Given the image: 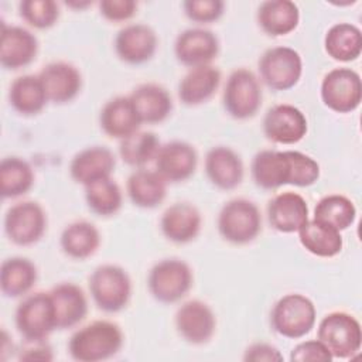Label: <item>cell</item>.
<instances>
[{
  "mask_svg": "<svg viewBox=\"0 0 362 362\" xmlns=\"http://www.w3.org/2000/svg\"><path fill=\"white\" fill-rule=\"evenodd\" d=\"M123 332L112 321L98 320L76 329L68 342V352L78 362H100L113 358L123 346Z\"/></svg>",
  "mask_w": 362,
  "mask_h": 362,
  "instance_id": "6da1fadb",
  "label": "cell"
},
{
  "mask_svg": "<svg viewBox=\"0 0 362 362\" xmlns=\"http://www.w3.org/2000/svg\"><path fill=\"white\" fill-rule=\"evenodd\" d=\"M317 310L314 303L304 294L290 293L276 301L270 313L273 329L290 339L305 337L315 325Z\"/></svg>",
  "mask_w": 362,
  "mask_h": 362,
  "instance_id": "7a4b0ae2",
  "label": "cell"
},
{
  "mask_svg": "<svg viewBox=\"0 0 362 362\" xmlns=\"http://www.w3.org/2000/svg\"><path fill=\"white\" fill-rule=\"evenodd\" d=\"M218 232L229 243L246 245L262 230V215L257 205L246 198L228 201L218 215Z\"/></svg>",
  "mask_w": 362,
  "mask_h": 362,
  "instance_id": "3957f363",
  "label": "cell"
},
{
  "mask_svg": "<svg viewBox=\"0 0 362 362\" xmlns=\"http://www.w3.org/2000/svg\"><path fill=\"white\" fill-rule=\"evenodd\" d=\"M89 291L99 310L119 313L130 301L132 280L120 266L102 264L89 277Z\"/></svg>",
  "mask_w": 362,
  "mask_h": 362,
  "instance_id": "277c9868",
  "label": "cell"
},
{
  "mask_svg": "<svg viewBox=\"0 0 362 362\" xmlns=\"http://www.w3.org/2000/svg\"><path fill=\"white\" fill-rule=\"evenodd\" d=\"M317 339L327 346L332 358L346 359L359 352L362 345V328L352 314L332 311L320 321Z\"/></svg>",
  "mask_w": 362,
  "mask_h": 362,
  "instance_id": "5b68a950",
  "label": "cell"
},
{
  "mask_svg": "<svg viewBox=\"0 0 362 362\" xmlns=\"http://www.w3.org/2000/svg\"><path fill=\"white\" fill-rule=\"evenodd\" d=\"M192 283L194 274L189 264L175 257L157 262L147 276L150 294L164 304L180 301L191 290Z\"/></svg>",
  "mask_w": 362,
  "mask_h": 362,
  "instance_id": "8992f818",
  "label": "cell"
},
{
  "mask_svg": "<svg viewBox=\"0 0 362 362\" xmlns=\"http://www.w3.org/2000/svg\"><path fill=\"white\" fill-rule=\"evenodd\" d=\"M262 99L260 81L250 69L238 68L228 76L222 103L229 116L238 120L253 117L262 106Z\"/></svg>",
  "mask_w": 362,
  "mask_h": 362,
  "instance_id": "52a82bcc",
  "label": "cell"
},
{
  "mask_svg": "<svg viewBox=\"0 0 362 362\" xmlns=\"http://www.w3.org/2000/svg\"><path fill=\"white\" fill-rule=\"evenodd\" d=\"M260 81L272 90L294 88L303 75V59L298 51L279 45L266 49L257 64Z\"/></svg>",
  "mask_w": 362,
  "mask_h": 362,
  "instance_id": "ba28073f",
  "label": "cell"
},
{
  "mask_svg": "<svg viewBox=\"0 0 362 362\" xmlns=\"http://www.w3.org/2000/svg\"><path fill=\"white\" fill-rule=\"evenodd\" d=\"M320 95L322 103L332 112L351 113L362 100L361 75L346 66L334 68L324 75Z\"/></svg>",
  "mask_w": 362,
  "mask_h": 362,
  "instance_id": "9c48e42d",
  "label": "cell"
},
{
  "mask_svg": "<svg viewBox=\"0 0 362 362\" xmlns=\"http://www.w3.org/2000/svg\"><path fill=\"white\" fill-rule=\"evenodd\" d=\"M14 321L23 339H45L57 329L49 293L37 291L25 296L16 308Z\"/></svg>",
  "mask_w": 362,
  "mask_h": 362,
  "instance_id": "30bf717a",
  "label": "cell"
},
{
  "mask_svg": "<svg viewBox=\"0 0 362 362\" xmlns=\"http://www.w3.org/2000/svg\"><path fill=\"white\" fill-rule=\"evenodd\" d=\"M47 230V214L35 201L11 205L4 215V232L17 246L37 243Z\"/></svg>",
  "mask_w": 362,
  "mask_h": 362,
  "instance_id": "8fae6325",
  "label": "cell"
},
{
  "mask_svg": "<svg viewBox=\"0 0 362 362\" xmlns=\"http://www.w3.org/2000/svg\"><path fill=\"white\" fill-rule=\"evenodd\" d=\"M308 130L305 115L296 106L280 103L272 106L263 117V133L277 144H296Z\"/></svg>",
  "mask_w": 362,
  "mask_h": 362,
  "instance_id": "7c38bea8",
  "label": "cell"
},
{
  "mask_svg": "<svg viewBox=\"0 0 362 362\" xmlns=\"http://www.w3.org/2000/svg\"><path fill=\"white\" fill-rule=\"evenodd\" d=\"M158 47L156 31L143 23L127 24L115 38L116 55L126 64L140 65L150 61Z\"/></svg>",
  "mask_w": 362,
  "mask_h": 362,
  "instance_id": "4fadbf2b",
  "label": "cell"
},
{
  "mask_svg": "<svg viewBox=\"0 0 362 362\" xmlns=\"http://www.w3.org/2000/svg\"><path fill=\"white\" fill-rule=\"evenodd\" d=\"M175 328L187 342L202 345L214 337L216 317L206 303L189 300L178 307L175 313Z\"/></svg>",
  "mask_w": 362,
  "mask_h": 362,
  "instance_id": "5bb4252c",
  "label": "cell"
},
{
  "mask_svg": "<svg viewBox=\"0 0 362 362\" xmlns=\"http://www.w3.org/2000/svg\"><path fill=\"white\" fill-rule=\"evenodd\" d=\"M174 54L177 61L189 69L211 65L219 54V40L211 30L188 28L175 38Z\"/></svg>",
  "mask_w": 362,
  "mask_h": 362,
  "instance_id": "9a60e30c",
  "label": "cell"
},
{
  "mask_svg": "<svg viewBox=\"0 0 362 362\" xmlns=\"http://www.w3.org/2000/svg\"><path fill=\"white\" fill-rule=\"evenodd\" d=\"M154 164L156 171L167 182H181L194 175L198 165V153L192 144L173 140L160 146Z\"/></svg>",
  "mask_w": 362,
  "mask_h": 362,
  "instance_id": "2e32d148",
  "label": "cell"
},
{
  "mask_svg": "<svg viewBox=\"0 0 362 362\" xmlns=\"http://www.w3.org/2000/svg\"><path fill=\"white\" fill-rule=\"evenodd\" d=\"M48 102L64 105L74 100L82 89L79 69L65 61L47 64L38 74Z\"/></svg>",
  "mask_w": 362,
  "mask_h": 362,
  "instance_id": "e0dca14e",
  "label": "cell"
},
{
  "mask_svg": "<svg viewBox=\"0 0 362 362\" xmlns=\"http://www.w3.org/2000/svg\"><path fill=\"white\" fill-rule=\"evenodd\" d=\"M38 54L37 37L24 27H1L0 64L6 69H20L30 65Z\"/></svg>",
  "mask_w": 362,
  "mask_h": 362,
  "instance_id": "ac0fdd59",
  "label": "cell"
},
{
  "mask_svg": "<svg viewBox=\"0 0 362 362\" xmlns=\"http://www.w3.org/2000/svg\"><path fill=\"white\" fill-rule=\"evenodd\" d=\"M205 174L212 185L230 191L240 185L245 174L240 156L226 146L212 147L205 156Z\"/></svg>",
  "mask_w": 362,
  "mask_h": 362,
  "instance_id": "d6986e66",
  "label": "cell"
},
{
  "mask_svg": "<svg viewBox=\"0 0 362 362\" xmlns=\"http://www.w3.org/2000/svg\"><path fill=\"white\" fill-rule=\"evenodd\" d=\"M116 165L115 154L105 146H90L78 151L69 163L71 178L83 187L110 177Z\"/></svg>",
  "mask_w": 362,
  "mask_h": 362,
  "instance_id": "ffe728a7",
  "label": "cell"
},
{
  "mask_svg": "<svg viewBox=\"0 0 362 362\" xmlns=\"http://www.w3.org/2000/svg\"><path fill=\"white\" fill-rule=\"evenodd\" d=\"M267 218L273 229L281 233H294L308 221L307 201L297 192H281L267 204Z\"/></svg>",
  "mask_w": 362,
  "mask_h": 362,
  "instance_id": "44dd1931",
  "label": "cell"
},
{
  "mask_svg": "<svg viewBox=\"0 0 362 362\" xmlns=\"http://www.w3.org/2000/svg\"><path fill=\"white\" fill-rule=\"evenodd\" d=\"M202 226V216L198 208L189 202H175L161 215L160 229L163 235L174 243H188L194 240Z\"/></svg>",
  "mask_w": 362,
  "mask_h": 362,
  "instance_id": "7402d4cb",
  "label": "cell"
},
{
  "mask_svg": "<svg viewBox=\"0 0 362 362\" xmlns=\"http://www.w3.org/2000/svg\"><path fill=\"white\" fill-rule=\"evenodd\" d=\"M48 293L55 310L57 329H68L83 321L88 314V298L79 286L64 281Z\"/></svg>",
  "mask_w": 362,
  "mask_h": 362,
  "instance_id": "603a6c76",
  "label": "cell"
},
{
  "mask_svg": "<svg viewBox=\"0 0 362 362\" xmlns=\"http://www.w3.org/2000/svg\"><path fill=\"white\" fill-rule=\"evenodd\" d=\"M141 123L156 124L164 122L173 112V99L158 83H143L129 95Z\"/></svg>",
  "mask_w": 362,
  "mask_h": 362,
  "instance_id": "cb8c5ba5",
  "label": "cell"
},
{
  "mask_svg": "<svg viewBox=\"0 0 362 362\" xmlns=\"http://www.w3.org/2000/svg\"><path fill=\"white\" fill-rule=\"evenodd\" d=\"M99 124L105 134L112 139H124L136 133L141 122L134 110L129 96H116L109 99L99 113Z\"/></svg>",
  "mask_w": 362,
  "mask_h": 362,
  "instance_id": "d4e9b609",
  "label": "cell"
},
{
  "mask_svg": "<svg viewBox=\"0 0 362 362\" xmlns=\"http://www.w3.org/2000/svg\"><path fill=\"white\" fill-rule=\"evenodd\" d=\"M221 85V71L214 65L191 68L178 83V98L187 106L208 102Z\"/></svg>",
  "mask_w": 362,
  "mask_h": 362,
  "instance_id": "484cf974",
  "label": "cell"
},
{
  "mask_svg": "<svg viewBox=\"0 0 362 362\" xmlns=\"http://www.w3.org/2000/svg\"><path fill=\"white\" fill-rule=\"evenodd\" d=\"M250 173L255 184L262 189H277L288 184L290 161L287 150H262L256 153Z\"/></svg>",
  "mask_w": 362,
  "mask_h": 362,
  "instance_id": "4316f807",
  "label": "cell"
},
{
  "mask_svg": "<svg viewBox=\"0 0 362 362\" xmlns=\"http://www.w3.org/2000/svg\"><path fill=\"white\" fill-rule=\"evenodd\" d=\"M259 27L272 37L287 35L300 23V10L290 0H266L260 3L256 13Z\"/></svg>",
  "mask_w": 362,
  "mask_h": 362,
  "instance_id": "83f0119b",
  "label": "cell"
},
{
  "mask_svg": "<svg viewBox=\"0 0 362 362\" xmlns=\"http://www.w3.org/2000/svg\"><path fill=\"white\" fill-rule=\"evenodd\" d=\"M126 191L136 206L153 209L164 201L167 181L156 170L139 168L127 178Z\"/></svg>",
  "mask_w": 362,
  "mask_h": 362,
  "instance_id": "f1b7e54d",
  "label": "cell"
},
{
  "mask_svg": "<svg viewBox=\"0 0 362 362\" xmlns=\"http://www.w3.org/2000/svg\"><path fill=\"white\" fill-rule=\"evenodd\" d=\"M100 245L98 228L88 221H76L66 225L59 238L62 252L75 260H85L93 256Z\"/></svg>",
  "mask_w": 362,
  "mask_h": 362,
  "instance_id": "f546056e",
  "label": "cell"
},
{
  "mask_svg": "<svg viewBox=\"0 0 362 362\" xmlns=\"http://www.w3.org/2000/svg\"><path fill=\"white\" fill-rule=\"evenodd\" d=\"M38 272L35 264L27 257H8L0 267V288L6 297L25 296L35 284Z\"/></svg>",
  "mask_w": 362,
  "mask_h": 362,
  "instance_id": "4dcf8cb0",
  "label": "cell"
},
{
  "mask_svg": "<svg viewBox=\"0 0 362 362\" xmlns=\"http://www.w3.org/2000/svg\"><path fill=\"white\" fill-rule=\"evenodd\" d=\"M11 107L23 116H34L42 112L48 99L38 75H21L16 78L8 89Z\"/></svg>",
  "mask_w": 362,
  "mask_h": 362,
  "instance_id": "1f68e13d",
  "label": "cell"
},
{
  "mask_svg": "<svg viewBox=\"0 0 362 362\" xmlns=\"http://www.w3.org/2000/svg\"><path fill=\"white\" fill-rule=\"evenodd\" d=\"M297 233L301 246L318 257H334L341 253L344 246L339 230L315 219H308Z\"/></svg>",
  "mask_w": 362,
  "mask_h": 362,
  "instance_id": "d6a6232c",
  "label": "cell"
},
{
  "mask_svg": "<svg viewBox=\"0 0 362 362\" xmlns=\"http://www.w3.org/2000/svg\"><path fill=\"white\" fill-rule=\"evenodd\" d=\"M324 48L328 57L339 62H351L362 52V33L351 23L331 25L324 37Z\"/></svg>",
  "mask_w": 362,
  "mask_h": 362,
  "instance_id": "836d02e7",
  "label": "cell"
},
{
  "mask_svg": "<svg viewBox=\"0 0 362 362\" xmlns=\"http://www.w3.org/2000/svg\"><path fill=\"white\" fill-rule=\"evenodd\" d=\"M34 171L21 157H6L0 163V194L3 198H17L34 185Z\"/></svg>",
  "mask_w": 362,
  "mask_h": 362,
  "instance_id": "e575fe53",
  "label": "cell"
},
{
  "mask_svg": "<svg viewBox=\"0 0 362 362\" xmlns=\"http://www.w3.org/2000/svg\"><path fill=\"white\" fill-rule=\"evenodd\" d=\"M85 201L90 212L106 218L120 211L123 195L119 184L112 177H106L85 185Z\"/></svg>",
  "mask_w": 362,
  "mask_h": 362,
  "instance_id": "d590c367",
  "label": "cell"
},
{
  "mask_svg": "<svg viewBox=\"0 0 362 362\" xmlns=\"http://www.w3.org/2000/svg\"><path fill=\"white\" fill-rule=\"evenodd\" d=\"M314 219L341 232L355 222L356 208L348 197L342 194H329L317 202Z\"/></svg>",
  "mask_w": 362,
  "mask_h": 362,
  "instance_id": "8d00e7d4",
  "label": "cell"
},
{
  "mask_svg": "<svg viewBox=\"0 0 362 362\" xmlns=\"http://www.w3.org/2000/svg\"><path fill=\"white\" fill-rule=\"evenodd\" d=\"M160 140L153 132H141L124 137L119 143V156L130 167H143L156 158Z\"/></svg>",
  "mask_w": 362,
  "mask_h": 362,
  "instance_id": "74e56055",
  "label": "cell"
},
{
  "mask_svg": "<svg viewBox=\"0 0 362 362\" xmlns=\"http://www.w3.org/2000/svg\"><path fill=\"white\" fill-rule=\"evenodd\" d=\"M18 10L21 18L37 30L51 28L59 18V6L54 0H23Z\"/></svg>",
  "mask_w": 362,
  "mask_h": 362,
  "instance_id": "f35d334b",
  "label": "cell"
},
{
  "mask_svg": "<svg viewBox=\"0 0 362 362\" xmlns=\"http://www.w3.org/2000/svg\"><path fill=\"white\" fill-rule=\"evenodd\" d=\"M287 156L290 161V185L310 187L318 181L321 170L313 157L294 150H287Z\"/></svg>",
  "mask_w": 362,
  "mask_h": 362,
  "instance_id": "ab89813d",
  "label": "cell"
},
{
  "mask_svg": "<svg viewBox=\"0 0 362 362\" xmlns=\"http://www.w3.org/2000/svg\"><path fill=\"white\" fill-rule=\"evenodd\" d=\"M185 16L198 24H209L218 21L225 11L222 0H185L182 1Z\"/></svg>",
  "mask_w": 362,
  "mask_h": 362,
  "instance_id": "60d3db41",
  "label": "cell"
},
{
  "mask_svg": "<svg viewBox=\"0 0 362 362\" xmlns=\"http://www.w3.org/2000/svg\"><path fill=\"white\" fill-rule=\"evenodd\" d=\"M332 359L329 351L320 339L303 341L290 352L291 362H331Z\"/></svg>",
  "mask_w": 362,
  "mask_h": 362,
  "instance_id": "b9f144b4",
  "label": "cell"
},
{
  "mask_svg": "<svg viewBox=\"0 0 362 362\" xmlns=\"http://www.w3.org/2000/svg\"><path fill=\"white\" fill-rule=\"evenodd\" d=\"M100 16L110 23H123L130 20L137 11L134 0H102L99 1Z\"/></svg>",
  "mask_w": 362,
  "mask_h": 362,
  "instance_id": "7bdbcfd3",
  "label": "cell"
},
{
  "mask_svg": "<svg viewBox=\"0 0 362 362\" xmlns=\"http://www.w3.org/2000/svg\"><path fill=\"white\" fill-rule=\"evenodd\" d=\"M20 361H52V348L45 339H23L18 351Z\"/></svg>",
  "mask_w": 362,
  "mask_h": 362,
  "instance_id": "ee69618b",
  "label": "cell"
},
{
  "mask_svg": "<svg viewBox=\"0 0 362 362\" xmlns=\"http://www.w3.org/2000/svg\"><path fill=\"white\" fill-rule=\"evenodd\" d=\"M284 358L281 352L272 344L256 342L246 348L243 361L246 362H281Z\"/></svg>",
  "mask_w": 362,
  "mask_h": 362,
  "instance_id": "f6af8a7d",
  "label": "cell"
},
{
  "mask_svg": "<svg viewBox=\"0 0 362 362\" xmlns=\"http://www.w3.org/2000/svg\"><path fill=\"white\" fill-rule=\"evenodd\" d=\"M92 4V1H83V3H78V1H66V6H69V7H79V8H83V7H88V6H90Z\"/></svg>",
  "mask_w": 362,
  "mask_h": 362,
  "instance_id": "bcb514c9",
  "label": "cell"
}]
</instances>
